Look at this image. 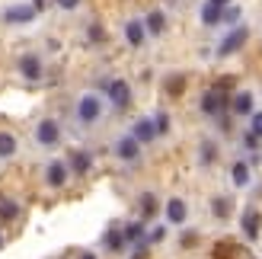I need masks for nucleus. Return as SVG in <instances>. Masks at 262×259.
I'll return each mask as SVG.
<instances>
[{
	"instance_id": "nucleus-3",
	"label": "nucleus",
	"mask_w": 262,
	"mask_h": 259,
	"mask_svg": "<svg viewBox=\"0 0 262 259\" xmlns=\"http://www.w3.org/2000/svg\"><path fill=\"white\" fill-rule=\"evenodd\" d=\"M227 106V96H224V87H214V90H208L205 93V99H202V109L208 112V115H217L221 109Z\"/></svg>"
},
{
	"instance_id": "nucleus-22",
	"label": "nucleus",
	"mask_w": 262,
	"mask_h": 259,
	"mask_svg": "<svg viewBox=\"0 0 262 259\" xmlns=\"http://www.w3.org/2000/svg\"><path fill=\"white\" fill-rule=\"evenodd\" d=\"M141 211L144 214H154L157 211V199L150 196V192H144V196H141Z\"/></svg>"
},
{
	"instance_id": "nucleus-5",
	"label": "nucleus",
	"mask_w": 262,
	"mask_h": 259,
	"mask_svg": "<svg viewBox=\"0 0 262 259\" xmlns=\"http://www.w3.org/2000/svg\"><path fill=\"white\" fill-rule=\"evenodd\" d=\"M19 74L26 80H38V77H42V61H38V55H23L19 58Z\"/></svg>"
},
{
	"instance_id": "nucleus-25",
	"label": "nucleus",
	"mask_w": 262,
	"mask_h": 259,
	"mask_svg": "<svg viewBox=\"0 0 262 259\" xmlns=\"http://www.w3.org/2000/svg\"><path fill=\"white\" fill-rule=\"evenodd\" d=\"M125 243V234H119V230H109L106 234V247H112V250H119Z\"/></svg>"
},
{
	"instance_id": "nucleus-24",
	"label": "nucleus",
	"mask_w": 262,
	"mask_h": 259,
	"mask_svg": "<svg viewBox=\"0 0 262 259\" xmlns=\"http://www.w3.org/2000/svg\"><path fill=\"white\" fill-rule=\"evenodd\" d=\"M154 128H157V135H166V132H169V115L160 112V115L154 119Z\"/></svg>"
},
{
	"instance_id": "nucleus-13",
	"label": "nucleus",
	"mask_w": 262,
	"mask_h": 259,
	"mask_svg": "<svg viewBox=\"0 0 262 259\" xmlns=\"http://www.w3.org/2000/svg\"><path fill=\"white\" fill-rule=\"evenodd\" d=\"M125 35H128V42H131V45L138 48V45L144 42V26H141L138 19H131V23L125 26Z\"/></svg>"
},
{
	"instance_id": "nucleus-32",
	"label": "nucleus",
	"mask_w": 262,
	"mask_h": 259,
	"mask_svg": "<svg viewBox=\"0 0 262 259\" xmlns=\"http://www.w3.org/2000/svg\"><path fill=\"white\" fill-rule=\"evenodd\" d=\"M214 160V144H205V163Z\"/></svg>"
},
{
	"instance_id": "nucleus-21",
	"label": "nucleus",
	"mask_w": 262,
	"mask_h": 259,
	"mask_svg": "<svg viewBox=\"0 0 262 259\" xmlns=\"http://www.w3.org/2000/svg\"><path fill=\"white\" fill-rule=\"evenodd\" d=\"M16 214H19L16 202H0V221H13Z\"/></svg>"
},
{
	"instance_id": "nucleus-31",
	"label": "nucleus",
	"mask_w": 262,
	"mask_h": 259,
	"mask_svg": "<svg viewBox=\"0 0 262 259\" xmlns=\"http://www.w3.org/2000/svg\"><path fill=\"white\" fill-rule=\"evenodd\" d=\"M55 4H58L61 10H74L77 4H80V0H55Z\"/></svg>"
},
{
	"instance_id": "nucleus-6",
	"label": "nucleus",
	"mask_w": 262,
	"mask_h": 259,
	"mask_svg": "<svg viewBox=\"0 0 262 259\" xmlns=\"http://www.w3.org/2000/svg\"><path fill=\"white\" fill-rule=\"evenodd\" d=\"M109 99H112L119 109H125L128 102H131V90H128V83H125V80H112V83H109Z\"/></svg>"
},
{
	"instance_id": "nucleus-2",
	"label": "nucleus",
	"mask_w": 262,
	"mask_h": 259,
	"mask_svg": "<svg viewBox=\"0 0 262 259\" xmlns=\"http://www.w3.org/2000/svg\"><path fill=\"white\" fill-rule=\"evenodd\" d=\"M99 112H102L99 96H93V93L80 96V102H77V115H80V122H96V119H99Z\"/></svg>"
},
{
	"instance_id": "nucleus-29",
	"label": "nucleus",
	"mask_w": 262,
	"mask_h": 259,
	"mask_svg": "<svg viewBox=\"0 0 262 259\" xmlns=\"http://www.w3.org/2000/svg\"><path fill=\"white\" fill-rule=\"evenodd\" d=\"M253 135H256V138H262V112H256V115H253Z\"/></svg>"
},
{
	"instance_id": "nucleus-19",
	"label": "nucleus",
	"mask_w": 262,
	"mask_h": 259,
	"mask_svg": "<svg viewBox=\"0 0 262 259\" xmlns=\"http://www.w3.org/2000/svg\"><path fill=\"white\" fill-rule=\"evenodd\" d=\"M246 183H250V166L233 163V186H246Z\"/></svg>"
},
{
	"instance_id": "nucleus-30",
	"label": "nucleus",
	"mask_w": 262,
	"mask_h": 259,
	"mask_svg": "<svg viewBox=\"0 0 262 259\" xmlns=\"http://www.w3.org/2000/svg\"><path fill=\"white\" fill-rule=\"evenodd\" d=\"M102 35H106V32H102L99 26H90V38H93V42H102Z\"/></svg>"
},
{
	"instance_id": "nucleus-16",
	"label": "nucleus",
	"mask_w": 262,
	"mask_h": 259,
	"mask_svg": "<svg viewBox=\"0 0 262 259\" xmlns=\"http://www.w3.org/2000/svg\"><path fill=\"white\" fill-rule=\"evenodd\" d=\"M16 154V138L10 132H0V157H13Z\"/></svg>"
},
{
	"instance_id": "nucleus-12",
	"label": "nucleus",
	"mask_w": 262,
	"mask_h": 259,
	"mask_svg": "<svg viewBox=\"0 0 262 259\" xmlns=\"http://www.w3.org/2000/svg\"><path fill=\"white\" fill-rule=\"evenodd\" d=\"M166 218L173 224H182V221H186V202H179V199L166 202Z\"/></svg>"
},
{
	"instance_id": "nucleus-27",
	"label": "nucleus",
	"mask_w": 262,
	"mask_h": 259,
	"mask_svg": "<svg viewBox=\"0 0 262 259\" xmlns=\"http://www.w3.org/2000/svg\"><path fill=\"white\" fill-rule=\"evenodd\" d=\"M221 19H224V23H237V19H240V10H237V7H230V10L221 13Z\"/></svg>"
},
{
	"instance_id": "nucleus-18",
	"label": "nucleus",
	"mask_w": 262,
	"mask_h": 259,
	"mask_svg": "<svg viewBox=\"0 0 262 259\" xmlns=\"http://www.w3.org/2000/svg\"><path fill=\"white\" fill-rule=\"evenodd\" d=\"M163 23H166V19H163V13H160V10H154L150 16H147V23H144V26H147V29H150L154 35H160V32H163Z\"/></svg>"
},
{
	"instance_id": "nucleus-17",
	"label": "nucleus",
	"mask_w": 262,
	"mask_h": 259,
	"mask_svg": "<svg viewBox=\"0 0 262 259\" xmlns=\"http://www.w3.org/2000/svg\"><path fill=\"white\" fill-rule=\"evenodd\" d=\"M233 112H237V115H250L253 112V96L250 93H240L237 99H233Z\"/></svg>"
},
{
	"instance_id": "nucleus-7",
	"label": "nucleus",
	"mask_w": 262,
	"mask_h": 259,
	"mask_svg": "<svg viewBox=\"0 0 262 259\" xmlns=\"http://www.w3.org/2000/svg\"><path fill=\"white\" fill-rule=\"evenodd\" d=\"M32 16H35V7H26V4H16V7H10L7 13H4V19L7 23H32Z\"/></svg>"
},
{
	"instance_id": "nucleus-36",
	"label": "nucleus",
	"mask_w": 262,
	"mask_h": 259,
	"mask_svg": "<svg viewBox=\"0 0 262 259\" xmlns=\"http://www.w3.org/2000/svg\"><path fill=\"white\" fill-rule=\"evenodd\" d=\"M0 250H4V237H0Z\"/></svg>"
},
{
	"instance_id": "nucleus-28",
	"label": "nucleus",
	"mask_w": 262,
	"mask_h": 259,
	"mask_svg": "<svg viewBox=\"0 0 262 259\" xmlns=\"http://www.w3.org/2000/svg\"><path fill=\"white\" fill-rule=\"evenodd\" d=\"M163 234H166V227H154L150 234H147V243H157V240H163Z\"/></svg>"
},
{
	"instance_id": "nucleus-26",
	"label": "nucleus",
	"mask_w": 262,
	"mask_h": 259,
	"mask_svg": "<svg viewBox=\"0 0 262 259\" xmlns=\"http://www.w3.org/2000/svg\"><path fill=\"white\" fill-rule=\"evenodd\" d=\"M182 87H186V80H182V77H173V80L166 83V90H169L173 96H176V93H182Z\"/></svg>"
},
{
	"instance_id": "nucleus-34",
	"label": "nucleus",
	"mask_w": 262,
	"mask_h": 259,
	"mask_svg": "<svg viewBox=\"0 0 262 259\" xmlns=\"http://www.w3.org/2000/svg\"><path fill=\"white\" fill-rule=\"evenodd\" d=\"M208 4H217V7H224V4H227V0H208Z\"/></svg>"
},
{
	"instance_id": "nucleus-9",
	"label": "nucleus",
	"mask_w": 262,
	"mask_h": 259,
	"mask_svg": "<svg viewBox=\"0 0 262 259\" xmlns=\"http://www.w3.org/2000/svg\"><path fill=\"white\" fill-rule=\"evenodd\" d=\"M240 224H243V234L250 237V240H256V237H259V224H262V218H259V211L250 208V211H243V221H240Z\"/></svg>"
},
{
	"instance_id": "nucleus-8",
	"label": "nucleus",
	"mask_w": 262,
	"mask_h": 259,
	"mask_svg": "<svg viewBox=\"0 0 262 259\" xmlns=\"http://www.w3.org/2000/svg\"><path fill=\"white\" fill-rule=\"evenodd\" d=\"M45 176H48V186H55V189L64 186V183H68V166H64V160H51Z\"/></svg>"
},
{
	"instance_id": "nucleus-10",
	"label": "nucleus",
	"mask_w": 262,
	"mask_h": 259,
	"mask_svg": "<svg viewBox=\"0 0 262 259\" xmlns=\"http://www.w3.org/2000/svg\"><path fill=\"white\" fill-rule=\"evenodd\" d=\"M115 154H119L122 160H135L138 157V141L135 138H122L119 144H115Z\"/></svg>"
},
{
	"instance_id": "nucleus-4",
	"label": "nucleus",
	"mask_w": 262,
	"mask_h": 259,
	"mask_svg": "<svg viewBox=\"0 0 262 259\" xmlns=\"http://www.w3.org/2000/svg\"><path fill=\"white\" fill-rule=\"evenodd\" d=\"M35 138H38V144L51 147V144H55V141L61 138V132H58V122H51V119L38 122V128H35Z\"/></svg>"
},
{
	"instance_id": "nucleus-14",
	"label": "nucleus",
	"mask_w": 262,
	"mask_h": 259,
	"mask_svg": "<svg viewBox=\"0 0 262 259\" xmlns=\"http://www.w3.org/2000/svg\"><path fill=\"white\" fill-rule=\"evenodd\" d=\"M221 13H224V10H221L217 4H205V10H202V23H205V26H217V23H221Z\"/></svg>"
},
{
	"instance_id": "nucleus-15",
	"label": "nucleus",
	"mask_w": 262,
	"mask_h": 259,
	"mask_svg": "<svg viewBox=\"0 0 262 259\" xmlns=\"http://www.w3.org/2000/svg\"><path fill=\"white\" fill-rule=\"evenodd\" d=\"M71 166H74V173H86L90 170V154L86 150H74L71 154Z\"/></svg>"
},
{
	"instance_id": "nucleus-1",
	"label": "nucleus",
	"mask_w": 262,
	"mask_h": 259,
	"mask_svg": "<svg viewBox=\"0 0 262 259\" xmlns=\"http://www.w3.org/2000/svg\"><path fill=\"white\" fill-rule=\"evenodd\" d=\"M246 38H250V29L246 26H237L224 42H221V48H217V55H233V51H240L243 45H246Z\"/></svg>"
},
{
	"instance_id": "nucleus-11",
	"label": "nucleus",
	"mask_w": 262,
	"mask_h": 259,
	"mask_svg": "<svg viewBox=\"0 0 262 259\" xmlns=\"http://www.w3.org/2000/svg\"><path fill=\"white\" fill-rule=\"evenodd\" d=\"M135 141H150V138H157V128H154V122L150 119H141V122H135V135H131Z\"/></svg>"
},
{
	"instance_id": "nucleus-35",
	"label": "nucleus",
	"mask_w": 262,
	"mask_h": 259,
	"mask_svg": "<svg viewBox=\"0 0 262 259\" xmlns=\"http://www.w3.org/2000/svg\"><path fill=\"white\" fill-rule=\"evenodd\" d=\"M80 259H96V256H93V253H86V256H80Z\"/></svg>"
},
{
	"instance_id": "nucleus-33",
	"label": "nucleus",
	"mask_w": 262,
	"mask_h": 259,
	"mask_svg": "<svg viewBox=\"0 0 262 259\" xmlns=\"http://www.w3.org/2000/svg\"><path fill=\"white\" fill-rule=\"evenodd\" d=\"M32 7H35V10H42V7H45V0H32Z\"/></svg>"
},
{
	"instance_id": "nucleus-20",
	"label": "nucleus",
	"mask_w": 262,
	"mask_h": 259,
	"mask_svg": "<svg viewBox=\"0 0 262 259\" xmlns=\"http://www.w3.org/2000/svg\"><path fill=\"white\" fill-rule=\"evenodd\" d=\"M122 234H125L128 243H141V240H144V227H141V224H128Z\"/></svg>"
},
{
	"instance_id": "nucleus-23",
	"label": "nucleus",
	"mask_w": 262,
	"mask_h": 259,
	"mask_svg": "<svg viewBox=\"0 0 262 259\" xmlns=\"http://www.w3.org/2000/svg\"><path fill=\"white\" fill-rule=\"evenodd\" d=\"M211 205H214L211 211H214L217 218H227V214H230V202H227V199H214Z\"/></svg>"
}]
</instances>
